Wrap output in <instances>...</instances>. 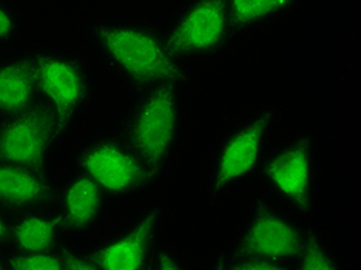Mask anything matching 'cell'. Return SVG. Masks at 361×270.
Instances as JSON below:
<instances>
[{
	"instance_id": "cell-1",
	"label": "cell",
	"mask_w": 361,
	"mask_h": 270,
	"mask_svg": "<svg viewBox=\"0 0 361 270\" xmlns=\"http://www.w3.org/2000/svg\"><path fill=\"white\" fill-rule=\"evenodd\" d=\"M92 35L113 67L137 85H180L187 78L184 65L170 51L166 39L152 28L136 23H101Z\"/></svg>"
},
{
	"instance_id": "cell-2",
	"label": "cell",
	"mask_w": 361,
	"mask_h": 270,
	"mask_svg": "<svg viewBox=\"0 0 361 270\" xmlns=\"http://www.w3.org/2000/svg\"><path fill=\"white\" fill-rule=\"evenodd\" d=\"M319 144L309 130L266 150L257 173L272 193L300 216H312L319 192Z\"/></svg>"
},
{
	"instance_id": "cell-3",
	"label": "cell",
	"mask_w": 361,
	"mask_h": 270,
	"mask_svg": "<svg viewBox=\"0 0 361 270\" xmlns=\"http://www.w3.org/2000/svg\"><path fill=\"white\" fill-rule=\"evenodd\" d=\"M183 96L179 85L149 87L126 119L122 137L158 178L166 168L183 128Z\"/></svg>"
},
{
	"instance_id": "cell-4",
	"label": "cell",
	"mask_w": 361,
	"mask_h": 270,
	"mask_svg": "<svg viewBox=\"0 0 361 270\" xmlns=\"http://www.w3.org/2000/svg\"><path fill=\"white\" fill-rule=\"evenodd\" d=\"M276 127L274 109H258L233 124L221 136L212 153L207 193L219 200L257 173Z\"/></svg>"
},
{
	"instance_id": "cell-5",
	"label": "cell",
	"mask_w": 361,
	"mask_h": 270,
	"mask_svg": "<svg viewBox=\"0 0 361 270\" xmlns=\"http://www.w3.org/2000/svg\"><path fill=\"white\" fill-rule=\"evenodd\" d=\"M306 228L293 216L258 196L231 250V258H258L286 267L297 259Z\"/></svg>"
},
{
	"instance_id": "cell-6",
	"label": "cell",
	"mask_w": 361,
	"mask_h": 270,
	"mask_svg": "<svg viewBox=\"0 0 361 270\" xmlns=\"http://www.w3.org/2000/svg\"><path fill=\"white\" fill-rule=\"evenodd\" d=\"M164 39L179 61L223 53L235 40L227 0H188Z\"/></svg>"
},
{
	"instance_id": "cell-7",
	"label": "cell",
	"mask_w": 361,
	"mask_h": 270,
	"mask_svg": "<svg viewBox=\"0 0 361 270\" xmlns=\"http://www.w3.org/2000/svg\"><path fill=\"white\" fill-rule=\"evenodd\" d=\"M78 167L106 196H126L150 185L156 176L122 136H99L78 154Z\"/></svg>"
},
{
	"instance_id": "cell-8",
	"label": "cell",
	"mask_w": 361,
	"mask_h": 270,
	"mask_svg": "<svg viewBox=\"0 0 361 270\" xmlns=\"http://www.w3.org/2000/svg\"><path fill=\"white\" fill-rule=\"evenodd\" d=\"M37 96L62 130L70 125L92 92L88 73L76 57L59 51H42L31 57Z\"/></svg>"
},
{
	"instance_id": "cell-9",
	"label": "cell",
	"mask_w": 361,
	"mask_h": 270,
	"mask_svg": "<svg viewBox=\"0 0 361 270\" xmlns=\"http://www.w3.org/2000/svg\"><path fill=\"white\" fill-rule=\"evenodd\" d=\"M63 130L44 104L4 118L0 124V162L45 171L48 154Z\"/></svg>"
},
{
	"instance_id": "cell-10",
	"label": "cell",
	"mask_w": 361,
	"mask_h": 270,
	"mask_svg": "<svg viewBox=\"0 0 361 270\" xmlns=\"http://www.w3.org/2000/svg\"><path fill=\"white\" fill-rule=\"evenodd\" d=\"M161 218V209L147 210L124 231L97 245L88 253L94 267L104 270H137L149 267Z\"/></svg>"
},
{
	"instance_id": "cell-11",
	"label": "cell",
	"mask_w": 361,
	"mask_h": 270,
	"mask_svg": "<svg viewBox=\"0 0 361 270\" xmlns=\"http://www.w3.org/2000/svg\"><path fill=\"white\" fill-rule=\"evenodd\" d=\"M53 189L44 171L0 162V206L16 210L45 207Z\"/></svg>"
},
{
	"instance_id": "cell-12",
	"label": "cell",
	"mask_w": 361,
	"mask_h": 270,
	"mask_svg": "<svg viewBox=\"0 0 361 270\" xmlns=\"http://www.w3.org/2000/svg\"><path fill=\"white\" fill-rule=\"evenodd\" d=\"M106 195L92 178L80 173L65 184L61 193L59 221L62 227L82 232L101 218Z\"/></svg>"
},
{
	"instance_id": "cell-13",
	"label": "cell",
	"mask_w": 361,
	"mask_h": 270,
	"mask_svg": "<svg viewBox=\"0 0 361 270\" xmlns=\"http://www.w3.org/2000/svg\"><path fill=\"white\" fill-rule=\"evenodd\" d=\"M31 57L0 65V116L8 118L37 104Z\"/></svg>"
},
{
	"instance_id": "cell-14",
	"label": "cell",
	"mask_w": 361,
	"mask_h": 270,
	"mask_svg": "<svg viewBox=\"0 0 361 270\" xmlns=\"http://www.w3.org/2000/svg\"><path fill=\"white\" fill-rule=\"evenodd\" d=\"M306 0H227L235 37L261 30L297 11Z\"/></svg>"
},
{
	"instance_id": "cell-15",
	"label": "cell",
	"mask_w": 361,
	"mask_h": 270,
	"mask_svg": "<svg viewBox=\"0 0 361 270\" xmlns=\"http://www.w3.org/2000/svg\"><path fill=\"white\" fill-rule=\"evenodd\" d=\"M61 227L59 218L32 211L14 224L11 238L19 252H51Z\"/></svg>"
},
{
	"instance_id": "cell-16",
	"label": "cell",
	"mask_w": 361,
	"mask_h": 270,
	"mask_svg": "<svg viewBox=\"0 0 361 270\" xmlns=\"http://www.w3.org/2000/svg\"><path fill=\"white\" fill-rule=\"evenodd\" d=\"M293 267L305 270H334L338 269V259L334 255L329 244L318 232H310L306 228L305 240Z\"/></svg>"
},
{
	"instance_id": "cell-17",
	"label": "cell",
	"mask_w": 361,
	"mask_h": 270,
	"mask_svg": "<svg viewBox=\"0 0 361 270\" xmlns=\"http://www.w3.org/2000/svg\"><path fill=\"white\" fill-rule=\"evenodd\" d=\"M8 267L19 270H61L63 269L61 253L51 252H18L8 259Z\"/></svg>"
},
{
	"instance_id": "cell-18",
	"label": "cell",
	"mask_w": 361,
	"mask_h": 270,
	"mask_svg": "<svg viewBox=\"0 0 361 270\" xmlns=\"http://www.w3.org/2000/svg\"><path fill=\"white\" fill-rule=\"evenodd\" d=\"M150 261L153 264H150L149 267H152V269L173 270V269H184L185 267L183 259L178 258L175 253H171L170 250H158V252L152 253Z\"/></svg>"
},
{
	"instance_id": "cell-19",
	"label": "cell",
	"mask_w": 361,
	"mask_h": 270,
	"mask_svg": "<svg viewBox=\"0 0 361 270\" xmlns=\"http://www.w3.org/2000/svg\"><path fill=\"white\" fill-rule=\"evenodd\" d=\"M62 263L63 269L67 270H94V264L90 255H82V253L62 252Z\"/></svg>"
},
{
	"instance_id": "cell-20",
	"label": "cell",
	"mask_w": 361,
	"mask_h": 270,
	"mask_svg": "<svg viewBox=\"0 0 361 270\" xmlns=\"http://www.w3.org/2000/svg\"><path fill=\"white\" fill-rule=\"evenodd\" d=\"M14 18L4 5H0V40H6L14 32Z\"/></svg>"
},
{
	"instance_id": "cell-21",
	"label": "cell",
	"mask_w": 361,
	"mask_h": 270,
	"mask_svg": "<svg viewBox=\"0 0 361 270\" xmlns=\"http://www.w3.org/2000/svg\"><path fill=\"white\" fill-rule=\"evenodd\" d=\"M11 236V226L6 216L0 211V243H5Z\"/></svg>"
},
{
	"instance_id": "cell-22",
	"label": "cell",
	"mask_w": 361,
	"mask_h": 270,
	"mask_svg": "<svg viewBox=\"0 0 361 270\" xmlns=\"http://www.w3.org/2000/svg\"><path fill=\"white\" fill-rule=\"evenodd\" d=\"M0 267H2V263H0Z\"/></svg>"
}]
</instances>
